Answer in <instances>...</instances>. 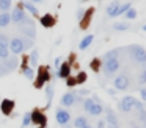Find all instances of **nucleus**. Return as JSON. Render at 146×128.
Instances as JSON below:
<instances>
[{
	"mask_svg": "<svg viewBox=\"0 0 146 128\" xmlns=\"http://www.w3.org/2000/svg\"><path fill=\"white\" fill-rule=\"evenodd\" d=\"M129 56L138 64H146V49L143 45H138V44H133V45L126 47Z\"/></svg>",
	"mask_w": 146,
	"mask_h": 128,
	"instance_id": "1",
	"label": "nucleus"
},
{
	"mask_svg": "<svg viewBox=\"0 0 146 128\" xmlns=\"http://www.w3.org/2000/svg\"><path fill=\"white\" fill-rule=\"evenodd\" d=\"M17 64H19L17 56H8L7 59L0 61V77H5V75L11 74L14 69H17Z\"/></svg>",
	"mask_w": 146,
	"mask_h": 128,
	"instance_id": "2",
	"label": "nucleus"
},
{
	"mask_svg": "<svg viewBox=\"0 0 146 128\" xmlns=\"http://www.w3.org/2000/svg\"><path fill=\"white\" fill-rule=\"evenodd\" d=\"M121 67V59L119 58H110L104 61V75L105 77H113Z\"/></svg>",
	"mask_w": 146,
	"mask_h": 128,
	"instance_id": "3",
	"label": "nucleus"
},
{
	"mask_svg": "<svg viewBox=\"0 0 146 128\" xmlns=\"http://www.w3.org/2000/svg\"><path fill=\"white\" fill-rule=\"evenodd\" d=\"M135 102H137L135 97L126 95V97H123V98L119 100V103H118V109H119L121 112H124V114H127V112H130V111L133 109Z\"/></svg>",
	"mask_w": 146,
	"mask_h": 128,
	"instance_id": "4",
	"label": "nucleus"
},
{
	"mask_svg": "<svg viewBox=\"0 0 146 128\" xmlns=\"http://www.w3.org/2000/svg\"><path fill=\"white\" fill-rule=\"evenodd\" d=\"M113 86H115V89H118V91H127L129 86H130L129 75H126V74L118 75V77L113 80Z\"/></svg>",
	"mask_w": 146,
	"mask_h": 128,
	"instance_id": "5",
	"label": "nucleus"
},
{
	"mask_svg": "<svg viewBox=\"0 0 146 128\" xmlns=\"http://www.w3.org/2000/svg\"><path fill=\"white\" fill-rule=\"evenodd\" d=\"M10 14H11V22H14L17 25H22L29 20V16L25 14V11L22 8H14Z\"/></svg>",
	"mask_w": 146,
	"mask_h": 128,
	"instance_id": "6",
	"label": "nucleus"
},
{
	"mask_svg": "<svg viewBox=\"0 0 146 128\" xmlns=\"http://www.w3.org/2000/svg\"><path fill=\"white\" fill-rule=\"evenodd\" d=\"M8 49H10V53H13V55H21L22 52H25V50H24L22 37L17 36V37L10 39V45H8Z\"/></svg>",
	"mask_w": 146,
	"mask_h": 128,
	"instance_id": "7",
	"label": "nucleus"
},
{
	"mask_svg": "<svg viewBox=\"0 0 146 128\" xmlns=\"http://www.w3.org/2000/svg\"><path fill=\"white\" fill-rule=\"evenodd\" d=\"M21 31L24 33V36L30 37V39H35L36 37V27H35V24H33L30 19L25 22V24L21 25Z\"/></svg>",
	"mask_w": 146,
	"mask_h": 128,
	"instance_id": "8",
	"label": "nucleus"
},
{
	"mask_svg": "<svg viewBox=\"0 0 146 128\" xmlns=\"http://www.w3.org/2000/svg\"><path fill=\"white\" fill-rule=\"evenodd\" d=\"M55 119H57V123L61 127V125H66V123H69V122H71V114H69L68 109L58 108L57 112H55Z\"/></svg>",
	"mask_w": 146,
	"mask_h": 128,
	"instance_id": "9",
	"label": "nucleus"
},
{
	"mask_svg": "<svg viewBox=\"0 0 146 128\" xmlns=\"http://www.w3.org/2000/svg\"><path fill=\"white\" fill-rule=\"evenodd\" d=\"M76 98H77V94H76V92H66L63 97H61L60 103H61V106H66V108H69V106H74V105H76Z\"/></svg>",
	"mask_w": 146,
	"mask_h": 128,
	"instance_id": "10",
	"label": "nucleus"
},
{
	"mask_svg": "<svg viewBox=\"0 0 146 128\" xmlns=\"http://www.w3.org/2000/svg\"><path fill=\"white\" fill-rule=\"evenodd\" d=\"M104 111H105V123L107 125H116L118 123V117H116V114H115V111L111 108H104Z\"/></svg>",
	"mask_w": 146,
	"mask_h": 128,
	"instance_id": "11",
	"label": "nucleus"
},
{
	"mask_svg": "<svg viewBox=\"0 0 146 128\" xmlns=\"http://www.w3.org/2000/svg\"><path fill=\"white\" fill-rule=\"evenodd\" d=\"M69 72H71V67H69V64L68 62H64V64H61L60 67L57 69V77L58 78H68L69 77Z\"/></svg>",
	"mask_w": 146,
	"mask_h": 128,
	"instance_id": "12",
	"label": "nucleus"
},
{
	"mask_svg": "<svg viewBox=\"0 0 146 128\" xmlns=\"http://www.w3.org/2000/svg\"><path fill=\"white\" fill-rule=\"evenodd\" d=\"M137 125H140L141 128H146V109H138L137 111Z\"/></svg>",
	"mask_w": 146,
	"mask_h": 128,
	"instance_id": "13",
	"label": "nucleus"
},
{
	"mask_svg": "<svg viewBox=\"0 0 146 128\" xmlns=\"http://www.w3.org/2000/svg\"><path fill=\"white\" fill-rule=\"evenodd\" d=\"M93 41H94V36H93V34H88V36H85L82 41H80L79 49H80V50H86L90 45H91V42H93Z\"/></svg>",
	"mask_w": 146,
	"mask_h": 128,
	"instance_id": "14",
	"label": "nucleus"
},
{
	"mask_svg": "<svg viewBox=\"0 0 146 128\" xmlns=\"http://www.w3.org/2000/svg\"><path fill=\"white\" fill-rule=\"evenodd\" d=\"M102 112H104V106H102V103L101 102H94V105L91 106V109H90L88 114H91V116H101Z\"/></svg>",
	"mask_w": 146,
	"mask_h": 128,
	"instance_id": "15",
	"label": "nucleus"
},
{
	"mask_svg": "<svg viewBox=\"0 0 146 128\" xmlns=\"http://www.w3.org/2000/svg\"><path fill=\"white\" fill-rule=\"evenodd\" d=\"M11 24V14L10 12H0V28H5Z\"/></svg>",
	"mask_w": 146,
	"mask_h": 128,
	"instance_id": "16",
	"label": "nucleus"
},
{
	"mask_svg": "<svg viewBox=\"0 0 146 128\" xmlns=\"http://www.w3.org/2000/svg\"><path fill=\"white\" fill-rule=\"evenodd\" d=\"M85 125H88V119H86L85 116H79V117H76L72 122L74 128H82V127H85Z\"/></svg>",
	"mask_w": 146,
	"mask_h": 128,
	"instance_id": "17",
	"label": "nucleus"
},
{
	"mask_svg": "<svg viewBox=\"0 0 146 128\" xmlns=\"http://www.w3.org/2000/svg\"><path fill=\"white\" fill-rule=\"evenodd\" d=\"M118 8H119V3L118 2H113V3H110V5L107 6V16H110V17H116V11H118Z\"/></svg>",
	"mask_w": 146,
	"mask_h": 128,
	"instance_id": "18",
	"label": "nucleus"
},
{
	"mask_svg": "<svg viewBox=\"0 0 146 128\" xmlns=\"http://www.w3.org/2000/svg\"><path fill=\"white\" fill-rule=\"evenodd\" d=\"M22 5L25 6V9H27V11H29L32 16H38V9H36V6L33 5L32 2H29V0H24Z\"/></svg>",
	"mask_w": 146,
	"mask_h": 128,
	"instance_id": "19",
	"label": "nucleus"
},
{
	"mask_svg": "<svg viewBox=\"0 0 146 128\" xmlns=\"http://www.w3.org/2000/svg\"><path fill=\"white\" fill-rule=\"evenodd\" d=\"M13 100H3L2 102V112L3 114H10L11 112V109H13Z\"/></svg>",
	"mask_w": 146,
	"mask_h": 128,
	"instance_id": "20",
	"label": "nucleus"
},
{
	"mask_svg": "<svg viewBox=\"0 0 146 128\" xmlns=\"http://www.w3.org/2000/svg\"><path fill=\"white\" fill-rule=\"evenodd\" d=\"M21 37H22V42H24V50H30L35 45V39H30L27 36H21Z\"/></svg>",
	"mask_w": 146,
	"mask_h": 128,
	"instance_id": "21",
	"label": "nucleus"
},
{
	"mask_svg": "<svg viewBox=\"0 0 146 128\" xmlns=\"http://www.w3.org/2000/svg\"><path fill=\"white\" fill-rule=\"evenodd\" d=\"M11 8V0H0V12H8Z\"/></svg>",
	"mask_w": 146,
	"mask_h": 128,
	"instance_id": "22",
	"label": "nucleus"
},
{
	"mask_svg": "<svg viewBox=\"0 0 146 128\" xmlns=\"http://www.w3.org/2000/svg\"><path fill=\"white\" fill-rule=\"evenodd\" d=\"M38 50H32V53H30V64H32V67H36L38 66Z\"/></svg>",
	"mask_w": 146,
	"mask_h": 128,
	"instance_id": "23",
	"label": "nucleus"
},
{
	"mask_svg": "<svg viewBox=\"0 0 146 128\" xmlns=\"http://www.w3.org/2000/svg\"><path fill=\"white\" fill-rule=\"evenodd\" d=\"M32 114V122H36V123H44V116H41L38 111L30 112Z\"/></svg>",
	"mask_w": 146,
	"mask_h": 128,
	"instance_id": "24",
	"label": "nucleus"
},
{
	"mask_svg": "<svg viewBox=\"0 0 146 128\" xmlns=\"http://www.w3.org/2000/svg\"><path fill=\"white\" fill-rule=\"evenodd\" d=\"M22 74H24V77H25L27 80H30V81H32L33 78H35V70H33L32 67H24Z\"/></svg>",
	"mask_w": 146,
	"mask_h": 128,
	"instance_id": "25",
	"label": "nucleus"
},
{
	"mask_svg": "<svg viewBox=\"0 0 146 128\" xmlns=\"http://www.w3.org/2000/svg\"><path fill=\"white\" fill-rule=\"evenodd\" d=\"M129 28H130V25L126 24V22H118V24L113 25V30H116V31H126Z\"/></svg>",
	"mask_w": 146,
	"mask_h": 128,
	"instance_id": "26",
	"label": "nucleus"
},
{
	"mask_svg": "<svg viewBox=\"0 0 146 128\" xmlns=\"http://www.w3.org/2000/svg\"><path fill=\"white\" fill-rule=\"evenodd\" d=\"M10 56V49L7 45H2L0 44V59H7Z\"/></svg>",
	"mask_w": 146,
	"mask_h": 128,
	"instance_id": "27",
	"label": "nucleus"
},
{
	"mask_svg": "<svg viewBox=\"0 0 146 128\" xmlns=\"http://www.w3.org/2000/svg\"><path fill=\"white\" fill-rule=\"evenodd\" d=\"M130 8H132V6H130V3H124V5H119V8H118V11H116V16L124 14V12L129 11Z\"/></svg>",
	"mask_w": 146,
	"mask_h": 128,
	"instance_id": "28",
	"label": "nucleus"
},
{
	"mask_svg": "<svg viewBox=\"0 0 146 128\" xmlns=\"http://www.w3.org/2000/svg\"><path fill=\"white\" fill-rule=\"evenodd\" d=\"M138 84L140 86H146V67L143 69L138 75Z\"/></svg>",
	"mask_w": 146,
	"mask_h": 128,
	"instance_id": "29",
	"label": "nucleus"
},
{
	"mask_svg": "<svg viewBox=\"0 0 146 128\" xmlns=\"http://www.w3.org/2000/svg\"><path fill=\"white\" fill-rule=\"evenodd\" d=\"M42 25H46V27H50V25H54L55 24V19H52V16H44V17H42Z\"/></svg>",
	"mask_w": 146,
	"mask_h": 128,
	"instance_id": "30",
	"label": "nucleus"
},
{
	"mask_svg": "<svg viewBox=\"0 0 146 128\" xmlns=\"http://www.w3.org/2000/svg\"><path fill=\"white\" fill-rule=\"evenodd\" d=\"M52 97H54V87H52V84H47V87H46V98H47L49 103H50Z\"/></svg>",
	"mask_w": 146,
	"mask_h": 128,
	"instance_id": "31",
	"label": "nucleus"
},
{
	"mask_svg": "<svg viewBox=\"0 0 146 128\" xmlns=\"http://www.w3.org/2000/svg\"><path fill=\"white\" fill-rule=\"evenodd\" d=\"M94 105V100L93 98H86L83 100V109H85L86 112H90V109H91V106Z\"/></svg>",
	"mask_w": 146,
	"mask_h": 128,
	"instance_id": "32",
	"label": "nucleus"
},
{
	"mask_svg": "<svg viewBox=\"0 0 146 128\" xmlns=\"http://www.w3.org/2000/svg\"><path fill=\"white\" fill-rule=\"evenodd\" d=\"M30 122H32V114H30V112H25V114H24V119H22V128L29 127Z\"/></svg>",
	"mask_w": 146,
	"mask_h": 128,
	"instance_id": "33",
	"label": "nucleus"
},
{
	"mask_svg": "<svg viewBox=\"0 0 146 128\" xmlns=\"http://www.w3.org/2000/svg\"><path fill=\"white\" fill-rule=\"evenodd\" d=\"M0 44L2 45H10V37L7 36V34H3V33H0Z\"/></svg>",
	"mask_w": 146,
	"mask_h": 128,
	"instance_id": "34",
	"label": "nucleus"
},
{
	"mask_svg": "<svg viewBox=\"0 0 146 128\" xmlns=\"http://www.w3.org/2000/svg\"><path fill=\"white\" fill-rule=\"evenodd\" d=\"M137 17V11L133 8H130L129 11H126V19H135Z\"/></svg>",
	"mask_w": 146,
	"mask_h": 128,
	"instance_id": "35",
	"label": "nucleus"
},
{
	"mask_svg": "<svg viewBox=\"0 0 146 128\" xmlns=\"http://www.w3.org/2000/svg\"><path fill=\"white\" fill-rule=\"evenodd\" d=\"M85 12H86L85 9H83V8H80L79 11H77V19H79V20H82V19L85 17Z\"/></svg>",
	"mask_w": 146,
	"mask_h": 128,
	"instance_id": "36",
	"label": "nucleus"
},
{
	"mask_svg": "<svg viewBox=\"0 0 146 128\" xmlns=\"http://www.w3.org/2000/svg\"><path fill=\"white\" fill-rule=\"evenodd\" d=\"M140 95H141V98L146 102V87H141V91H140Z\"/></svg>",
	"mask_w": 146,
	"mask_h": 128,
	"instance_id": "37",
	"label": "nucleus"
},
{
	"mask_svg": "<svg viewBox=\"0 0 146 128\" xmlns=\"http://www.w3.org/2000/svg\"><path fill=\"white\" fill-rule=\"evenodd\" d=\"M98 128H107V127H105V120H104V119H101V120L98 122Z\"/></svg>",
	"mask_w": 146,
	"mask_h": 128,
	"instance_id": "38",
	"label": "nucleus"
},
{
	"mask_svg": "<svg viewBox=\"0 0 146 128\" xmlns=\"http://www.w3.org/2000/svg\"><path fill=\"white\" fill-rule=\"evenodd\" d=\"M58 67H60V58L55 59V69H58Z\"/></svg>",
	"mask_w": 146,
	"mask_h": 128,
	"instance_id": "39",
	"label": "nucleus"
},
{
	"mask_svg": "<svg viewBox=\"0 0 146 128\" xmlns=\"http://www.w3.org/2000/svg\"><path fill=\"white\" fill-rule=\"evenodd\" d=\"M107 128H119V123H116V125H107Z\"/></svg>",
	"mask_w": 146,
	"mask_h": 128,
	"instance_id": "40",
	"label": "nucleus"
},
{
	"mask_svg": "<svg viewBox=\"0 0 146 128\" xmlns=\"http://www.w3.org/2000/svg\"><path fill=\"white\" fill-rule=\"evenodd\" d=\"M71 127H72V125H71V122H69V123H66V125H61V128H71Z\"/></svg>",
	"mask_w": 146,
	"mask_h": 128,
	"instance_id": "41",
	"label": "nucleus"
},
{
	"mask_svg": "<svg viewBox=\"0 0 146 128\" xmlns=\"http://www.w3.org/2000/svg\"><path fill=\"white\" fill-rule=\"evenodd\" d=\"M82 128H93V127H91V125L88 123V125H85V127H82Z\"/></svg>",
	"mask_w": 146,
	"mask_h": 128,
	"instance_id": "42",
	"label": "nucleus"
},
{
	"mask_svg": "<svg viewBox=\"0 0 146 128\" xmlns=\"http://www.w3.org/2000/svg\"><path fill=\"white\" fill-rule=\"evenodd\" d=\"M38 2H42V0H32V3H38Z\"/></svg>",
	"mask_w": 146,
	"mask_h": 128,
	"instance_id": "43",
	"label": "nucleus"
},
{
	"mask_svg": "<svg viewBox=\"0 0 146 128\" xmlns=\"http://www.w3.org/2000/svg\"><path fill=\"white\" fill-rule=\"evenodd\" d=\"M143 31H146V25H143Z\"/></svg>",
	"mask_w": 146,
	"mask_h": 128,
	"instance_id": "44",
	"label": "nucleus"
},
{
	"mask_svg": "<svg viewBox=\"0 0 146 128\" xmlns=\"http://www.w3.org/2000/svg\"><path fill=\"white\" fill-rule=\"evenodd\" d=\"M0 61H2V59H0Z\"/></svg>",
	"mask_w": 146,
	"mask_h": 128,
	"instance_id": "45",
	"label": "nucleus"
}]
</instances>
